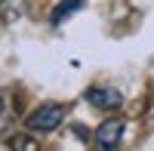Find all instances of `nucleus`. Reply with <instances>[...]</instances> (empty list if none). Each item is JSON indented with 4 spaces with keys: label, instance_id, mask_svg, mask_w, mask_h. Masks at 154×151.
Wrapping results in <instances>:
<instances>
[{
    "label": "nucleus",
    "instance_id": "obj_1",
    "mask_svg": "<svg viewBox=\"0 0 154 151\" xmlns=\"http://www.w3.org/2000/svg\"><path fill=\"white\" fill-rule=\"evenodd\" d=\"M65 117H68V105H62V102H46V105H40V108H34L25 123H28L31 133H53Z\"/></svg>",
    "mask_w": 154,
    "mask_h": 151
},
{
    "label": "nucleus",
    "instance_id": "obj_2",
    "mask_svg": "<svg viewBox=\"0 0 154 151\" xmlns=\"http://www.w3.org/2000/svg\"><path fill=\"white\" fill-rule=\"evenodd\" d=\"M123 130H126V123H123L120 117L105 120V123L96 130V148H99V151H117V148H120V139H123Z\"/></svg>",
    "mask_w": 154,
    "mask_h": 151
},
{
    "label": "nucleus",
    "instance_id": "obj_3",
    "mask_svg": "<svg viewBox=\"0 0 154 151\" xmlns=\"http://www.w3.org/2000/svg\"><path fill=\"white\" fill-rule=\"evenodd\" d=\"M86 99H89V105H96L102 111H117L123 105V96L114 86H93V90H86Z\"/></svg>",
    "mask_w": 154,
    "mask_h": 151
},
{
    "label": "nucleus",
    "instance_id": "obj_4",
    "mask_svg": "<svg viewBox=\"0 0 154 151\" xmlns=\"http://www.w3.org/2000/svg\"><path fill=\"white\" fill-rule=\"evenodd\" d=\"M16 117H19V108H16V102H12V96L0 93V136L9 133V127L16 123Z\"/></svg>",
    "mask_w": 154,
    "mask_h": 151
},
{
    "label": "nucleus",
    "instance_id": "obj_5",
    "mask_svg": "<svg viewBox=\"0 0 154 151\" xmlns=\"http://www.w3.org/2000/svg\"><path fill=\"white\" fill-rule=\"evenodd\" d=\"M80 6H83V0H59L56 9L49 12V22H53V25H62V22L71 16V12H77Z\"/></svg>",
    "mask_w": 154,
    "mask_h": 151
},
{
    "label": "nucleus",
    "instance_id": "obj_6",
    "mask_svg": "<svg viewBox=\"0 0 154 151\" xmlns=\"http://www.w3.org/2000/svg\"><path fill=\"white\" fill-rule=\"evenodd\" d=\"M25 16V0H0V19L3 22H19Z\"/></svg>",
    "mask_w": 154,
    "mask_h": 151
},
{
    "label": "nucleus",
    "instance_id": "obj_7",
    "mask_svg": "<svg viewBox=\"0 0 154 151\" xmlns=\"http://www.w3.org/2000/svg\"><path fill=\"white\" fill-rule=\"evenodd\" d=\"M9 151H40V145H37L34 136L19 133V136H12V139H9Z\"/></svg>",
    "mask_w": 154,
    "mask_h": 151
}]
</instances>
